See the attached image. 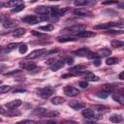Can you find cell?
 <instances>
[{"label":"cell","instance_id":"1","mask_svg":"<svg viewBox=\"0 0 124 124\" xmlns=\"http://www.w3.org/2000/svg\"><path fill=\"white\" fill-rule=\"evenodd\" d=\"M47 19V16H23L21 18V21H23L24 23H28V24H36L40 21H43V20H46Z\"/></svg>","mask_w":124,"mask_h":124},{"label":"cell","instance_id":"2","mask_svg":"<svg viewBox=\"0 0 124 124\" xmlns=\"http://www.w3.org/2000/svg\"><path fill=\"white\" fill-rule=\"evenodd\" d=\"M64 93L66 96H69V97H74V96H77L79 94V90L74 86H71V85H68L64 88Z\"/></svg>","mask_w":124,"mask_h":124},{"label":"cell","instance_id":"3","mask_svg":"<svg viewBox=\"0 0 124 124\" xmlns=\"http://www.w3.org/2000/svg\"><path fill=\"white\" fill-rule=\"evenodd\" d=\"M83 30H85V26L84 25H79V24L72 25V26L66 27L64 29V31H67V32H70V33H77V34L83 31Z\"/></svg>","mask_w":124,"mask_h":124},{"label":"cell","instance_id":"4","mask_svg":"<svg viewBox=\"0 0 124 124\" xmlns=\"http://www.w3.org/2000/svg\"><path fill=\"white\" fill-rule=\"evenodd\" d=\"M53 93L52 89L49 88V87H45V88H41V89H38L37 91V94L39 96H41L42 98H48L49 96H51Z\"/></svg>","mask_w":124,"mask_h":124},{"label":"cell","instance_id":"5","mask_svg":"<svg viewBox=\"0 0 124 124\" xmlns=\"http://www.w3.org/2000/svg\"><path fill=\"white\" fill-rule=\"evenodd\" d=\"M46 52L45 48H39V49H35L33 51H31V53L29 55H27V59H34V58H38L39 56L43 55Z\"/></svg>","mask_w":124,"mask_h":124},{"label":"cell","instance_id":"6","mask_svg":"<svg viewBox=\"0 0 124 124\" xmlns=\"http://www.w3.org/2000/svg\"><path fill=\"white\" fill-rule=\"evenodd\" d=\"M19 66L21 68H23L24 70L32 71L36 67V64H35V62H32V61H22L19 63Z\"/></svg>","mask_w":124,"mask_h":124},{"label":"cell","instance_id":"7","mask_svg":"<svg viewBox=\"0 0 124 124\" xmlns=\"http://www.w3.org/2000/svg\"><path fill=\"white\" fill-rule=\"evenodd\" d=\"M35 13L41 15V16H45L50 13V7H46V6H39L35 9Z\"/></svg>","mask_w":124,"mask_h":124},{"label":"cell","instance_id":"8","mask_svg":"<svg viewBox=\"0 0 124 124\" xmlns=\"http://www.w3.org/2000/svg\"><path fill=\"white\" fill-rule=\"evenodd\" d=\"M69 106L72 108L76 109V110H78V109H81V108H85V104L80 102V101H72V102L69 103Z\"/></svg>","mask_w":124,"mask_h":124},{"label":"cell","instance_id":"9","mask_svg":"<svg viewBox=\"0 0 124 124\" xmlns=\"http://www.w3.org/2000/svg\"><path fill=\"white\" fill-rule=\"evenodd\" d=\"M113 26H118L117 22H108V23H100L94 26V29H108Z\"/></svg>","mask_w":124,"mask_h":124},{"label":"cell","instance_id":"10","mask_svg":"<svg viewBox=\"0 0 124 124\" xmlns=\"http://www.w3.org/2000/svg\"><path fill=\"white\" fill-rule=\"evenodd\" d=\"M73 53L78 55V56H80V57H85V56L87 57L88 54L90 53V50L88 48H86V47H81V48H78V49L75 50Z\"/></svg>","mask_w":124,"mask_h":124},{"label":"cell","instance_id":"11","mask_svg":"<svg viewBox=\"0 0 124 124\" xmlns=\"http://www.w3.org/2000/svg\"><path fill=\"white\" fill-rule=\"evenodd\" d=\"M73 13L77 16H91L92 14L91 12L87 11V10H81V9H77V10H74Z\"/></svg>","mask_w":124,"mask_h":124},{"label":"cell","instance_id":"12","mask_svg":"<svg viewBox=\"0 0 124 124\" xmlns=\"http://www.w3.org/2000/svg\"><path fill=\"white\" fill-rule=\"evenodd\" d=\"M84 79L87 81H98L100 78H99V77L95 76L94 74H92L90 72H85L84 73Z\"/></svg>","mask_w":124,"mask_h":124},{"label":"cell","instance_id":"13","mask_svg":"<svg viewBox=\"0 0 124 124\" xmlns=\"http://www.w3.org/2000/svg\"><path fill=\"white\" fill-rule=\"evenodd\" d=\"M20 105H21V101L17 99V100H14V101H11V102L7 103V104H6V107H7L9 109H14V108H18Z\"/></svg>","mask_w":124,"mask_h":124},{"label":"cell","instance_id":"14","mask_svg":"<svg viewBox=\"0 0 124 124\" xmlns=\"http://www.w3.org/2000/svg\"><path fill=\"white\" fill-rule=\"evenodd\" d=\"M17 24V22L14 19H7L3 22V27L4 28H7V29H11V28H14L16 27Z\"/></svg>","mask_w":124,"mask_h":124},{"label":"cell","instance_id":"15","mask_svg":"<svg viewBox=\"0 0 124 124\" xmlns=\"http://www.w3.org/2000/svg\"><path fill=\"white\" fill-rule=\"evenodd\" d=\"M85 70H86V67H85V66H82V65H77V66H75V67H73V68L70 69L71 72H74V73H76V74H82V73H85V72H86Z\"/></svg>","mask_w":124,"mask_h":124},{"label":"cell","instance_id":"16","mask_svg":"<svg viewBox=\"0 0 124 124\" xmlns=\"http://www.w3.org/2000/svg\"><path fill=\"white\" fill-rule=\"evenodd\" d=\"M95 35H96L95 32L87 31V30H83V31L78 33V37H79V38H90V37H93Z\"/></svg>","mask_w":124,"mask_h":124},{"label":"cell","instance_id":"17","mask_svg":"<svg viewBox=\"0 0 124 124\" xmlns=\"http://www.w3.org/2000/svg\"><path fill=\"white\" fill-rule=\"evenodd\" d=\"M20 4H21V2L18 1V0H10V1H8L7 3L2 4V6H3V7H11V8H15V7H16V6L20 5Z\"/></svg>","mask_w":124,"mask_h":124},{"label":"cell","instance_id":"18","mask_svg":"<svg viewBox=\"0 0 124 124\" xmlns=\"http://www.w3.org/2000/svg\"><path fill=\"white\" fill-rule=\"evenodd\" d=\"M65 61H63V60H59V61H54V63L52 64V66H51V70L53 71V72H55V71H58L60 68H62L63 66H64V63Z\"/></svg>","mask_w":124,"mask_h":124},{"label":"cell","instance_id":"19","mask_svg":"<svg viewBox=\"0 0 124 124\" xmlns=\"http://www.w3.org/2000/svg\"><path fill=\"white\" fill-rule=\"evenodd\" d=\"M97 53H98L100 56H102V57H108V56H109V55L111 54V50H110V49H108V48L104 47V48L99 49Z\"/></svg>","mask_w":124,"mask_h":124},{"label":"cell","instance_id":"20","mask_svg":"<svg viewBox=\"0 0 124 124\" xmlns=\"http://www.w3.org/2000/svg\"><path fill=\"white\" fill-rule=\"evenodd\" d=\"M57 41L59 43H67V42H75V41H77V39L76 38H73V37L64 36V37H58L57 38Z\"/></svg>","mask_w":124,"mask_h":124},{"label":"cell","instance_id":"21","mask_svg":"<svg viewBox=\"0 0 124 124\" xmlns=\"http://www.w3.org/2000/svg\"><path fill=\"white\" fill-rule=\"evenodd\" d=\"M50 102L53 105H61V104H63L65 102V99L62 98V97H60V96H55V97H53L50 100Z\"/></svg>","mask_w":124,"mask_h":124},{"label":"cell","instance_id":"22","mask_svg":"<svg viewBox=\"0 0 124 124\" xmlns=\"http://www.w3.org/2000/svg\"><path fill=\"white\" fill-rule=\"evenodd\" d=\"M81 114H82L85 118H90V117H92V116L94 115V111H93V109H91V108H84V109L81 111Z\"/></svg>","mask_w":124,"mask_h":124},{"label":"cell","instance_id":"23","mask_svg":"<svg viewBox=\"0 0 124 124\" xmlns=\"http://www.w3.org/2000/svg\"><path fill=\"white\" fill-rule=\"evenodd\" d=\"M24 33H25V30H24L23 28H20V27L16 28V29L13 31V35H14L15 37H20V36H22Z\"/></svg>","mask_w":124,"mask_h":124},{"label":"cell","instance_id":"24","mask_svg":"<svg viewBox=\"0 0 124 124\" xmlns=\"http://www.w3.org/2000/svg\"><path fill=\"white\" fill-rule=\"evenodd\" d=\"M112 98H113V100H115L119 104L124 105V95H122V94H114L112 96Z\"/></svg>","mask_w":124,"mask_h":124},{"label":"cell","instance_id":"25","mask_svg":"<svg viewBox=\"0 0 124 124\" xmlns=\"http://www.w3.org/2000/svg\"><path fill=\"white\" fill-rule=\"evenodd\" d=\"M46 108H37L34 110V113L39 116H44L46 114Z\"/></svg>","mask_w":124,"mask_h":124},{"label":"cell","instance_id":"26","mask_svg":"<svg viewBox=\"0 0 124 124\" xmlns=\"http://www.w3.org/2000/svg\"><path fill=\"white\" fill-rule=\"evenodd\" d=\"M110 45L113 47H120V46H124V42L119 41V40H113L110 42Z\"/></svg>","mask_w":124,"mask_h":124},{"label":"cell","instance_id":"27","mask_svg":"<svg viewBox=\"0 0 124 124\" xmlns=\"http://www.w3.org/2000/svg\"><path fill=\"white\" fill-rule=\"evenodd\" d=\"M109 119H110V121H111V122L118 123V122L122 121V116H121V115H119V114H113V115H111V116L109 117Z\"/></svg>","mask_w":124,"mask_h":124},{"label":"cell","instance_id":"28","mask_svg":"<svg viewBox=\"0 0 124 124\" xmlns=\"http://www.w3.org/2000/svg\"><path fill=\"white\" fill-rule=\"evenodd\" d=\"M106 63H107V65H115L118 63V59L115 57H109L107 59Z\"/></svg>","mask_w":124,"mask_h":124},{"label":"cell","instance_id":"29","mask_svg":"<svg viewBox=\"0 0 124 124\" xmlns=\"http://www.w3.org/2000/svg\"><path fill=\"white\" fill-rule=\"evenodd\" d=\"M58 115H59V112H58V111H56V110H51V111H46L44 116H45V117H55V116H58Z\"/></svg>","mask_w":124,"mask_h":124},{"label":"cell","instance_id":"30","mask_svg":"<svg viewBox=\"0 0 124 124\" xmlns=\"http://www.w3.org/2000/svg\"><path fill=\"white\" fill-rule=\"evenodd\" d=\"M108 95H109L108 91H99V92L96 93V96H98L100 98H103V99H106Z\"/></svg>","mask_w":124,"mask_h":124},{"label":"cell","instance_id":"31","mask_svg":"<svg viewBox=\"0 0 124 124\" xmlns=\"http://www.w3.org/2000/svg\"><path fill=\"white\" fill-rule=\"evenodd\" d=\"M6 114H7L8 116L13 117V116H16V115H19L20 112H19V111H16V108H14V109H9V110L6 112Z\"/></svg>","mask_w":124,"mask_h":124},{"label":"cell","instance_id":"32","mask_svg":"<svg viewBox=\"0 0 124 124\" xmlns=\"http://www.w3.org/2000/svg\"><path fill=\"white\" fill-rule=\"evenodd\" d=\"M40 29L44 30V31H51L54 29V26L52 24H46L45 26H40Z\"/></svg>","mask_w":124,"mask_h":124},{"label":"cell","instance_id":"33","mask_svg":"<svg viewBox=\"0 0 124 124\" xmlns=\"http://www.w3.org/2000/svg\"><path fill=\"white\" fill-rule=\"evenodd\" d=\"M24 8H25L24 4H20V5L16 6V7H15V8H13V9H12V13H17V12H20V11H22Z\"/></svg>","mask_w":124,"mask_h":124},{"label":"cell","instance_id":"34","mask_svg":"<svg viewBox=\"0 0 124 124\" xmlns=\"http://www.w3.org/2000/svg\"><path fill=\"white\" fill-rule=\"evenodd\" d=\"M9 90H11V86H8V85H1V87H0V93H1V94H4V93L8 92Z\"/></svg>","mask_w":124,"mask_h":124},{"label":"cell","instance_id":"35","mask_svg":"<svg viewBox=\"0 0 124 124\" xmlns=\"http://www.w3.org/2000/svg\"><path fill=\"white\" fill-rule=\"evenodd\" d=\"M18 51H19V53H21V54L25 53V52L27 51V46H26L25 44L20 45V46L18 47Z\"/></svg>","mask_w":124,"mask_h":124},{"label":"cell","instance_id":"36","mask_svg":"<svg viewBox=\"0 0 124 124\" xmlns=\"http://www.w3.org/2000/svg\"><path fill=\"white\" fill-rule=\"evenodd\" d=\"M88 3V0H76L75 5L76 6H84Z\"/></svg>","mask_w":124,"mask_h":124},{"label":"cell","instance_id":"37","mask_svg":"<svg viewBox=\"0 0 124 124\" xmlns=\"http://www.w3.org/2000/svg\"><path fill=\"white\" fill-rule=\"evenodd\" d=\"M17 46H20V44L19 43H11V44H8L6 46V47L8 49H13V48H16Z\"/></svg>","mask_w":124,"mask_h":124},{"label":"cell","instance_id":"38","mask_svg":"<svg viewBox=\"0 0 124 124\" xmlns=\"http://www.w3.org/2000/svg\"><path fill=\"white\" fill-rule=\"evenodd\" d=\"M79 86L81 87V88H87L88 87V82L87 81H85V80H82V81H79Z\"/></svg>","mask_w":124,"mask_h":124},{"label":"cell","instance_id":"39","mask_svg":"<svg viewBox=\"0 0 124 124\" xmlns=\"http://www.w3.org/2000/svg\"><path fill=\"white\" fill-rule=\"evenodd\" d=\"M107 33H109V34H116V35H118V34H123V33H124V31H115V30H108V31H107Z\"/></svg>","mask_w":124,"mask_h":124},{"label":"cell","instance_id":"40","mask_svg":"<svg viewBox=\"0 0 124 124\" xmlns=\"http://www.w3.org/2000/svg\"><path fill=\"white\" fill-rule=\"evenodd\" d=\"M117 3L116 0H107V1H104V5H109V4H115Z\"/></svg>","mask_w":124,"mask_h":124},{"label":"cell","instance_id":"41","mask_svg":"<svg viewBox=\"0 0 124 124\" xmlns=\"http://www.w3.org/2000/svg\"><path fill=\"white\" fill-rule=\"evenodd\" d=\"M67 11H69V8H64V9H62V10H58V13H57V15H64Z\"/></svg>","mask_w":124,"mask_h":124},{"label":"cell","instance_id":"42","mask_svg":"<svg viewBox=\"0 0 124 124\" xmlns=\"http://www.w3.org/2000/svg\"><path fill=\"white\" fill-rule=\"evenodd\" d=\"M58 51H59V49H58V48L51 49V50H49V51H47V52H46V56H48V55H50V54H53V53H57Z\"/></svg>","mask_w":124,"mask_h":124},{"label":"cell","instance_id":"43","mask_svg":"<svg viewBox=\"0 0 124 124\" xmlns=\"http://www.w3.org/2000/svg\"><path fill=\"white\" fill-rule=\"evenodd\" d=\"M65 62H66L67 64H69V65H72L73 62H74V60H73V58H71V57H67V58L65 59Z\"/></svg>","mask_w":124,"mask_h":124},{"label":"cell","instance_id":"44","mask_svg":"<svg viewBox=\"0 0 124 124\" xmlns=\"http://www.w3.org/2000/svg\"><path fill=\"white\" fill-rule=\"evenodd\" d=\"M31 33H32L33 35H35V36H44V34H43V33L38 32V31H36V30H32V31H31Z\"/></svg>","mask_w":124,"mask_h":124},{"label":"cell","instance_id":"45","mask_svg":"<svg viewBox=\"0 0 124 124\" xmlns=\"http://www.w3.org/2000/svg\"><path fill=\"white\" fill-rule=\"evenodd\" d=\"M19 72H20V70H15V71H13V72L6 73L5 76H11V75H14V74H17V73H19Z\"/></svg>","mask_w":124,"mask_h":124},{"label":"cell","instance_id":"46","mask_svg":"<svg viewBox=\"0 0 124 124\" xmlns=\"http://www.w3.org/2000/svg\"><path fill=\"white\" fill-rule=\"evenodd\" d=\"M19 123H23V124L29 123V124H32V123H35V121H33V120H22V121H20Z\"/></svg>","mask_w":124,"mask_h":124},{"label":"cell","instance_id":"47","mask_svg":"<svg viewBox=\"0 0 124 124\" xmlns=\"http://www.w3.org/2000/svg\"><path fill=\"white\" fill-rule=\"evenodd\" d=\"M54 59L53 58H50V59H47L46 61V64H47V65H50V64H52V63H54Z\"/></svg>","mask_w":124,"mask_h":124},{"label":"cell","instance_id":"48","mask_svg":"<svg viewBox=\"0 0 124 124\" xmlns=\"http://www.w3.org/2000/svg\"><path fill=\"white\" fill-rule=\"evenodd\" d=\"M97 119H98V118H93V116H92V117L88 118L86 121H87V122H95V121H97Z\"/></svg>","mask_w":124,"mask_h":124},{"label":"cell","instance_id":"49","mask_svg":"<svg viewBox=\"0 0 124 124\" xmlns=\"http://www.w3.org/2000/svg\"><path fill=\"white\" fill-rule=\"evenodd\" d=\"M118 24V27H124V20H120L117 22Z\"/></svg>","mask_w":124,"mask_h":124},{"label":"cell","instance_id":"50","mask_svg":"<svg viewBox=\"0 0 124 124\" xmlns=\"http://www.w3.org/2000/svg\"><path fill=\"white\" fill-rule=\"evenodd\" d=\"M118 78H119V79H124V71L121 72V73L118 75Z\"/></svg>","mask_w":124,"mask_h":124},{"label":"cell","instance_id":"51","mask_svg":"<svg viewBox=\"0 0 124 124\" xmlns=\"http://www.w3.org/2000/svg\"><path fill=\"white\" fill-rule=\"evenodd\" d=\"M25 91H26L25 89H16L14 92H15V93H18V92H20V93H23V92H25Z\"/></svg>","mask_w":124,"mask_h":124},{"label":"cell","instance_id":"52","mask_svg":"<svg viewBox=\"0 0 124 124\" xmlns=\"http://www.w3.org/2000/svg\"><path fill=\"white\" fill-rule=\"evenodd\" d=\"M94 108H97V109H99V110H100V109H105V108H106V107H104V106H95Z\"/></svg>","mask_w":124,"mask_h":124},{"label":"cell","instance_id":"53","mask_svg":"<svg viewBox=\"0 0 124 124\" xmlns=\"http://www.w3.org/2000/svg\"><path fill=\"white\" fill-rule=\"evenodd\" d=\"M100 64H101V61H100L99 59H96V60L94 61V65H95V66H99Z\"/></svg>","mask_w":124,"mask_h":124},{"label":"cell","instance_id":"54","mask_svg":"<svg viewBox=\"0 0 124 124\" xmlns=\"http://www.w3.org/2000/svg\"><path fill=\"white\" fill-rule=\"evenodd\" d=\"M72 76H73L72 74H66V75H63L62 78H70V77H72Z\"/></svg>","mask_w":124,"mask_h":124},{"label":"cell","instance_id":"55","mask_svg":"<svg viewBox=\"0 0 124 124\" xmlns=\"http://www.w3.org/2000/svg\"><path fill=\"white\" fill-rule=\"evenodd\" d=\"M105 88H107V89H112L113 86H111V84H106L105 85Z\"/></svg>","mask_w":124,"mask_h":124},{"label":"cell","instance_id":"56","mask_svg":"<svg viewBox=\"0 0 124 124\" xmlns=\"http://www.w3.org/2000/svg\"><path fill=\"white\" fill-rule=\"evenodd\" d=\"M0 112H1V114L6 113V112H5V110H4V108H3V107H1V108H0Z\"/></svg>","mask_w":124,"mask_h":124},{"label":"cell","instance_id":"57","mask_svg":"<svg viewBox=\"0 0 124 124\" xmlns=\"http://www.w3.org/2000/svg\"><path fill=\"white\" fill-rule=\"evenodd\" d=\"M118 7H119L120 9H124V3H120V4L118 5Z\"/></svg>","mask_w":124,"mask_h":124},{"label":"cell","instance_id":"58","mask_svg":"<svg viewBox=\"0 0 124 124\" xmlns=\"http://www.w3.org/2000/svg\"><path fill=\"white\" fill-rule=\"evenodd\" d=\"M63 123H75V121H64Z\"/></svg>","mask_w":124,"mask_h":124},{"label":"cell","instance_id":"59","mask_svg":"<svg viewBox=\"0 0 124 124\" xmlns=\"http://www.w3.org/2000/svg\"><path fill=\"white\" fill-rule=\"evenodd\" d=\"M36 1H37V0H32V1H31V2H32V3H33V2H36Z\"/></svg>","mask_w":124,"mask_h":124},{"label":"cell","instance_id":"60","mask_svg":"<svg viewBox=\"0 0 124 124\" xmlns=\"http://www.w3.org/2000/svg\"><path fill=\"white\" fill-rule=\"evenodd\" d=\"M49 1H58V0H49Z\"/></svg>","mask_w":124,"mask_h":124}]
</instances>
